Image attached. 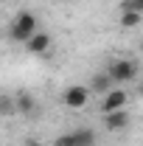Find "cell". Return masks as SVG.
I'll return each instance as SVG.
<instances>
[{
    "label": "cell",
    "instance_id": "6da1fadb",
    "mask_svg": "<svg viewBox=\"0 0 143 146\" xmlns=\"http://www.w3.org/2000/svg\"><path fill=\"white\" fill-rule=\"evenodd\" d=\"M138 73H140L138 59H112L107 65V76L115 84H129V82H135Z\"/></svg>",
    "mask_w": 143,
    "mask_h": 146
},
{
    "label": "cell",
    "instance_id": "7a4b0ae2",
    "mask_svg": "<svg viewBox=\"0 0 143 146\" xmlns=\"http://www.w3.org/2000/svg\"><path fill=\"white\" fill-rule=\"evenodd\" d=\"M34 31H39V20H36V14H34V11H20L17 17L11 20L9 36H11L14 42H25Z\"/></svg>",
    "mask_w": 143,
    "mask_h": 146
},
{
    "label": "cell",
    "instance_id": "3957f363",
    "mask_svg": "<svg viewBox=\"0 0 143 146\" xmlns=\"http://www.w3.org/2000/svg\"><path fill=\"white\" fill-rule=\"evenodd\" d=\"M62 104L68 110H84L90 101V87L87 84H70V87H65L62 90Z\"/></svg>",
    "mask_w": 143,
    "mask_h": 146
},
{
    "label": "cell",
    "instance_id": "277c9868",
    "mask_svg": "<svg viewBox=\"0 0 143 146\" xmlns=\"http://www.w3.org/2000/svg\"><path fill=\"white\" fill-rule=\"evenodd\" d=\"M126 104H129V93L124 87H112L109 93L101 96L98 110H101V115H107V112H115V110H126Z\"/></svg>",
    "mask_w": 143,
    "mask_h": 146
},
{
    "label": "cell",
    "instance_id": "5b68a950",
    "mask_svg": "<svg viewBox=\"0 0 143 146\" xmlns=\"http://www.w3.org/2000/svg\"><path fill=\"white\" fill-rule=\"evenodd\" d=\"M51 42H54V39H51V34H48V31H34V34L23 42V45H25V51H28V54L45 56L48 51H51Z\"/></svg>",
    "mask_w": 143,
    "mask_h": 146
},
{
    "label": "cell",
    "instance_id": "8992f818",
    "mask_svg": "<svg viewBox=\"0 0 143 146\" xmlns=\"http://www.w3.org/2000/svg\"><path fill=\"white\" fill-rule=\"evenodd\" d=\"M129 112L126 110H115V112H107L104 115V127H107V132H124L126 127H129Z\"/></svg>",
    "mask_w": 143,
    "mask_h": 146
},
{
    "label": "cell",
    "instance_id": "52a82bcc",
    "mask_svg": "<svg viewBox=\"0 0 143 146\" xmlns=\"http://www.w3.org/2000/svg\"><path fill=\"white\" fill-rule=\"evenodd\" d=\"M14 112L17 115H34L36 112V98L31 96V93H17L14 96Z\"/></svg>",
    "mask_w": 143,
    "mask_h": 146
},
{
    "label": "cell",
    "instance_id": "ba28073f",
    "mask_svg": "<svg viewBox=\"0 0 143 146\" xmlns=\"http://www.w3.org/2000/svg\"><path fill=\"white\" fill-rule=\"evenodd\" d=\"M90 93H95V96H104V93H109L112 87H115V82L107 76V70L104 73H93V79H90Z\"/></svg>",
    "mask_w": 143,
    "mask_h": 146
},
{
    "label": "cell",
    "instance_id": "9c48e42d",
    "mask_svg": "<svg viewBox=\"0 0 143 146\" xmlns=\"http://www.w3.org/2000/svg\"><path fill=\"white\" fill-rule=\"evenodd\" d=\"M73 146H95V129L90 127L73 129Z\"/></svg>",
    "mask_w": 143,
    "mask_h": 146
},
{
    "label": "cell",
    "instance_id": "30bf717a",
    "mask_svg": "<svg viewBox=\"0 0 143 146\" xmlns=\"http://www.w3.org/2000/svg\"><path fill=\"white\" fill-rule=\"evenodd\" d=\"M118 23H121V28H138L143 23V14H138V11H121Z\"/></svg>",
    "mask_w": 143,
    "mask_h": 146
},
{
    "label": "cell",
    "instance_id": "8fae6325",
    "mask_svg": "<svg viewBox=\"0 0 143 146\" xmlns=\"http://www.w3.org/2000/svg\"><path fill=\"white\" fill-rule=\"evenodd\" d=\"M11 115H17L14 112V96H3L0 93V118H11Z\"/></svg>",
    "mask_w": 143,
    "mask_h": 146
},
{
    "label": "cell",
    "instance_id": "7c38bea8",
    "mask_svg": "<svg viewBox=\"0 0 143 146\" xmlns=\"http://www.w3.org/2000/svg\"><path fill=\"white\" fill-rule=\"evenodd\" d=\"M118 9L121 11H138V14H143V0H121Z\"/></svg>",
    "mask_w": 143,
    "mask_h": 146
},
{
    "label": "cell",
    "instance_id": "4fadbf2b",
    "mask_svg": "<svg viewBox=\"0 0 143 146\" xmlns=\"http://www.w3.org/2000/svg\"><path fill=\"white\" fill-rule=\"evenodd\" d=\"M54 146H73V132H62L54 141Z\"/></svg>",
    "mask_w": 143,
    "mask_h": 146
},
{
    "label": "cell",
    "instance_id": "5bb4252c",
    "mask_svg": "<svg viewBox=\"0 0 143 146\" xmlns=\"http://www.w3.org/2000/svg\"><path fill=\"white\" fill-rule=\"evenodd\" d=\"M140 51H143V39H140Z\"/></svg>",
    "mask_w": 143,
    "mask_h": 146
}]
</instances>
